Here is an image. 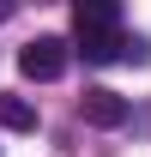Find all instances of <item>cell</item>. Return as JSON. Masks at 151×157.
Masks as SVG:
<instances>
[{
	"mask_svg": "<svg viewBox=\"0 0 151 157\" xmlns=\"http://www.w3.org/2000/svg\"><path fill=\"white\" fill-rule=\"evenodd\" d=\"M67 42L60 36H37V42H24V55H18V73L24 78H37V85H48V78H60L67 73Z\"/></svg>",
	"mask_w": 151,
	"mask_h": 157,
	"instance_id": "cell-1",
	"label": "cell"
},
{
	"mask_svg": "<svg viewBox=\"0 0 151 157\" xmlns=\"http://www.w3.org/2000/svg\"><path fill=\"white\" fill-rule=\"evenodd\" d=\"M79 115L91 121V127H121V121H127V97H115V91H103V85H97V91H85V97H79Z\"/></svg>",
	"mask_w": 151,
	"mask_h": 157,
	"instance_id": "cell-2",
	"label": "cell"
},
{
	"mask_svg": "<svg viewBox=\"0 0 151 157\" xmlns=\"http://www.w3.org/2000/svg\"><path fill=\"white\" fill-rule=\"evenodd\" d=\"M0 127H6V133H37V103L0 97Z\"/></svg>",
	"mask_w": 151,
	"mask_h": 157,
	"instance_id": "cell-3",
	"label": "cell"
},
{
	"mask_svg": "<svg viewBox=\"0 0 151 157\" xmlns=\"http://www.w3.org/2000/svg\"><path fill=\"white\" fill-rule=\"evenodd\" d=\"M0 24H6V6H0Z\"/></svg>",
	"mask_w": 151,
	"mask_h": 157,
	"instance_id": "cell-4",
	"label": "cell"
}]
</instances>
